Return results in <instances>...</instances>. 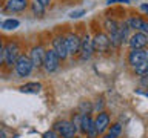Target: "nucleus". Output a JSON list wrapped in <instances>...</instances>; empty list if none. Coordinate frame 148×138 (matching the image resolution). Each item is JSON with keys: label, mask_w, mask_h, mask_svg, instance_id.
Returning a JSON list of instances; mask_svg holds the SVG:
<instances>
[{"label": "nucleus", "mask_w": 148, "mask_h": 138, "mask_svg": "<svg viewBox=\"0 0 148 138\" xmlns=\"http://www.w3.org/2000/svg\"><path fill=\"white\" fill-rule=\"evenodd\" d=\"M53 131L60 138H74L77 133V126L73 121H68V120H60V121L54 123Z\"/></svg>", "instance_id": "f257e3e1"}, {"label": "nucleus", "mask_w": 148, "mask_h": 138, "mask_svg": "<svg viewBox=\"0 0 148 138\" xmlns=\"http://www.w3.org/2000/svg\"><path fill=\"white\" fill-rule=\"evenodd\" d=\"M14 69H16V72H17L18 77H20V78H25V77H28V75L32 72L34 66H32L29 57H26V55L22 54L20 57L17 58L16 64H14Z\"/></svg>", "instance_id": "f03ea898"}, {"label": "nucleus", "mask_w": 148, "mask_h": 138, "mask_svg": "<svg viewBox=\"0 0 148 138\" xmlns=\"http://www.w3.org/2000/svg\"><path fill=\"white\" fill-rule=\"evenodd\" d=\"M3 49H5V63L11 68L12 64H16L17 58L22 55L20 54V46H18L17 41H9Z\"/></svg>", "instance_id": "7ed1b4c3"}, {"label": "nucleus", "mask_w": 148, "mask_h": 138, "mask_svg": "<svg viewBox=\"0 0 148 138\" xmlns=\"http://www.w3.org/2000/svg\"><path fill=\"white\" fill-rule=\"evenodd\" d=\"M60 66V58L57 57V54L54 52V49H48L45 54V60H43V68L45 71L51 74V72H56Z\"/></svg>", "instance_id": "20e7f679"}, {"label": "nucleus", "mask_w": 148, "mask_h": 138, "mask_svg": "<svg viewBox=\"0 0 148 138\" xmlns=\"http://www.w3.org/2000/svg\"><path fill=\"white\" fill-rule=\"evenodd\" d=\"M111 46V41H110V37L105 34V32H97L92 39V48L97 52H106Z\"/></svg>", "instance_id": "39448f33"}, {"label": "nucleus", "mask_w": 148, "mask_h": 138, "mask_svg": "<svg viewBox=\"0 0 148 138\" xmlns=\"http://www.w3.org/2000/svg\"><path fill=\"white\" fill-rule=\"evenodd\" d=\"M53 49L57 54V57L60 60H66L68 58V48H66V41H65V35H56L53 39Z\"/></svg>", "instance_id": "423d86ee"}, {"label": "nucleus", "mask_w": 148, "mask_h": 138, "mask_svg": "<svg viewBox=\"0 0 148 138\" xmlns=\"http://www.w3.org/2000/svg\"><path fill=\"white\" fill-rule=\"evenodd\" d=\"M45 54H46V51L43 49V46H40V45L32 46L31 51H29V60H31L32 66H34V68H40V66H43Z\"/></svg>", "instance_id": "0eeeda50"}, {"label": "nucleus", "mask_w": 148, "mask_h": 138, "mask_svg": "<svg viewBox=\"0 0 148 138\" xmlns=\"http://www.w3.org/2000/svg\"><path fill=\"white\" fill-rule=\"evenodd\" d=\"M128 45L131 49H143L148 46V35H145L143 32H134L130 37Z\"/></svg>", "instance_id": "6e6552de"}, {"label": "nucleus", "mask_w": 148, "mask_h": 138, "mask_svg": "<svg viewBox=\"0 0 148 138\" xmlns=\"http://www.w3.org/2000/svg\"><path fill=\"white\" fill-rule=\"evenodd\" d=\"M80 37L74 32H69L68 35H65V41H66V48H68V54L69 55H74V54H79L80 51Z\"/></svg>", "instance_id": "1a4fd4ad"}, {"label": "nucleus", "mask_w": 148, "mask_h": 138, "mask_svg": "<svg viewBox=\"0 0 148 138\" xmlns=\"http://www.w3.org/2000/svg\"><path fill=\"white\" fill-rule=\"evenodd\" d=\"M94 126H96L97 133H105L110 127V115L103 112V110H100L94 120Z\"/></svg>", "instance_id": "9d476101"}, {"label": "nucleus", "mask_w": 148, "mask_h": 138, "mask_svg": "<svg viewBox=\"0 0 148 138\" xmlns=\"http://www.w3.org/2000/svg\"><path fill=\"white\" fill-rule=\"evenodd\" d=\"M80 57L82 60H90L92 52H94V48H92V40L90 39V35H85L80 40Z\"/></svg>", "instance_id": "9b49d317"}, {"label": "nucleus", "mask_w": 148, "mask_h": 138, "mask_svg": "<svg viewBox=\"0 0 148 138\" xmlns=\"http://www.w3.org/2000/svg\"><path fill=\"white\" fill-rule=\"evenodd\" d=\"M79 129L83 132V133H90L91 131H96V126H94V120L90 114H80V121H79Z\"/></svg>", "instance_id": "f8f14e48"}, {"label": "nucleus", "mask_w": 148, "mask_h": 138, "mask_svg": "<svg viewBox=\"0 0 148 138\" xmlns=\"http://www.w3.org/2000/svg\"><path fill=\"white\" fill-rule=\"evenodd\" d=\"M143 60H147V55H145V49H131L128 54V63L131 66H137L139 63H142Z\"/></svg>", "instance_id": "ddd939ff"}, {"label": "nucleus", "mask_w": 148, "mask_h": 138, "mask_svg": "<svg viewBox=\"0 0 148 138\" xmlns=\"http://www.w3.org/2000/svg\"><path fill=\"white\" fill-rule=\"evenodd\" d=\"M28 0H8L6 2V11L9 12H20L28 8Z\"/></svg>", "instance_id": "4468645a"}, {"label": "nucleus", "mask_w": 148, "mask_h": 138, "mask_svg": "<svg viewBox=\"0 0 148 138\" xmlns=\"http://www.w3.org/2000/svg\"><path fill=\"white\" fill-rule=\"evenodd\" d=\"M42 89V85L40 83H26V85H22L20 86V92H25V94H39Z\"/></svg>", "instance_id": "2eb2a0df"}, {"label": "nucleus", "mask_w": 148, "mask_h": 138, "mask_svg": "<svg viewBox=\"0 0 148 138\" xmlns=\"http://www.w3.org/2000/svg\"><path fill=\"white\" fill-rule=\"evenodd\" d=\"M143 22H145V20H142L140 17H131V18H130V20L127 22V23H128L130 29H134L136 32H140V29H142V25H143Z\"/></svg>", "instance_id": "dca6fc26"}, {"label": "nucleus", "mask_w": 148, "mask_h": 138, "mask_svg": "<svg viewBox=\"0 0 148 138\" xmlns=\"http://www.w3.org/2000/svg\"><path fill=\"white\" fill-rule=\"evenodd\" d=\"M18 25H20V22H18L17 18H6V20L2 23V28L5 31H14L18 28Z\"/></svg>", "instance_id": "f3484780"}, {"label": "nucleus", "mask_w": 148, "mask_h": 138, "mask_svg": "<svg viewBox=\"0 0 148 138\" xmlns=\"http://www.w3.org/2000/svg\"><path fill=\"white\" fill-rule=\"evenodd\" d=\"M103 25H105V29L108 31V34H113V32H116L119 29V23L116 20H113V18H106Z\"/></svg>", "instance_id": "a211bd4d"}, {"label": "nucleus", "mask_w": 148, "mask_h": 138, "mask_svg": "<svg viewBox=\"0 0 148 138\" xmlns=\"http://www.w3.org/2000/svg\"><path fill=\"white\" fill-rule=\"evenodd\" d=\"M134 72L137 74V75H145L148 74V60H143L142 63H139L137 66H134Z\"/></svg>", "instance_id": "6ab92c4d"}, {"label": "nucleus", "mask_w": 148, "mask_h": 138, "mask_svg": "<svg viewBox=\"0 0 148 138\" xmlns=\"http://www.w3.org/2000/svg\"><path fill=\"white\" fill-rule=\"evenodd\" d=\"M108 133L111 137H114V138H119L120 133H122V124L116 123V124H113V126H110L108 127Z\"/></svg>", "instance_id": "aec40b11"}, {"label": "nucleus", "mask_w": 148, "mask_h": 138, "mask_svg": "<svg viewBox=\"0 0 148 138\" xmlns=\"http://www.w3.org/2000/svg\"><path fill=\"white\" fill-rule=\"evenodd\" d=\"M119 34L120 37H122V40H128V34H130V26H128V23L127 22H123V23H119Z\"/></svg>", "instance_id": "412c9836"}, {"label": "nucleus", "mask_w": 148, "mask_h": 138, "mask_svg": "<svg viewBox=\"0 0 148 138\" xmlns=\"http://www.w3.org/2000/svg\"><path fill=\"white\" fill-rule=\"evenodd\" d=\"M31 9H32V12H34V16H43L45 14V6L42 3L36 2V0L31 3Z\"/></svg>", "instance_id": "4be33fe9"}, {"label": "nucleus", "mask_w": 148, "mask_h": 138, "mask_svg": "<svg viewBox=\"0 0 148 138\" xmlns=\"http://www.w3.org/2000/svg\"><path fill=\"white\" fill-rule=\"evenodd\" d=\"M85 14H86L85 9H77V11H71L68 16L71 17V18H80L82 16H85Z\"/></svg>", "instance_id": "5701e85b"}, {"label": "nucleus", "mask_w": 148, "mask_h": 138, "mask_svg": "<svg viewBox=\"0 0 148 138\" xmlns=\"http://www.w3.org/2000/svg\"><path fill=\"white\" fill-rule=\"evenodd\" d=\"M42 138H60V137H59L54 131H46L43 135H42Z\"/></svg>", "instance_id": "b1692460"}, {"label": "nucleus", "mask_w": 148, "mask_h": 138, "mask_svg": "<svg viewBox=\"0 0 148 138\" xmlns=\"http://www.w3.org/2000/svg\"><path fill=\"white\" fill-rule=\"evenodd\" d=\"M140 85L143 87H148V74H145V75L140 77Z\"/></svg>", "instance_id": "393cba45"}, {"label": "nucleus", "mask_w": 148, "mask_h": 138, "mask_svg": "<svg viewBox=\"0 0 148 138\" xmlns=\"http://www.w3.org/2000/svg\"><path fill=\"white\" fill-rule=\"evenodd\" d=\"M140 32H143L145 35H148V22H143V25H142V29Z\"/></svg>", "instance_id": "a878e982"}, {"label": "nucleus", "mask_w": 148, "mask_h": 138, "mask_svg": "<svg viewBox=\"0 0 148 138\" xmlns=\"http://www.w3.org/2000/svg\"><path fill=\"white\" fill-rule=\"evenodd\" d=\"M36 2H39V3H42L43 6L46 8V6H49L51 5V0H36Z\"/></svg>", "instance_id": "bb28decb"}, {"label": "nucleus", "mask_w": 148, "mask_h": 138, "mask_svg": "<svg viewBox=\"0 0 148 138\" xmlns=\"http://www.w3.org/2000/svg\"><path fill=\"white\" fill-rule=\"evenodd\" d=\"M5 63V49H2L0 51V66Z\"/></svg>", "instance_id": "cd10ccee"}, {"label": "nucleus", "mask_w": 148, "mask_h": 138, "mask_svg": "<svg viewBox=\"0 0 148 138\" xmlns=\"http://www.w3.org/2000/svg\"><path fill=\"white\" fill-rule=\"evenodd\" d=\"M108 2V5L111 3H117V2H122V3H130V0H106Z\"/></svg>", "instance_id": "c85d7f7f"}, {"label": "nucleus", "mask_w": 148, "mask_h": 138, "mask_svg": "<svg viewBox=\"0 0 148 138\" xmlns=\"http://www.w3.org/2000/svg\"><path fill=\"white\" fill-rule=\"evenodd\" d=\"M140 9H142L145 14H148V3H142V5H140Z\"/></svg>", "instance_id": "c756f323"}, {"label": "nucleus", "mask_w": 148, "mask_h": 138, "mask_svg": "<svg viewBox=\"0 0 148 138\" xmlns=\"http://www.w3.org/2000/svg\"><path fill=\"white\" fill-rule=\"evenodd\" d=\"M0 138H6V133H5L3 131H0Z\"/></svg>", "instance_id": "7c9ffc66"}, {"label": "nucleus", "mask_w": 148, "mask_h": 138, "mask_svg": "<svg viewBox=\"0 0 148 138\" xmlns=\"http://www.w3.org/2000/svg\"><path fill=\"white\" fill-rule=\"evenodd\" d=\"M102 138H114V137H111L110 133H106V135H103V137H102Z\"/></svg>", "instance_id": "2f4dec72"}, {"label": "nucleus", "mask_w": 148, "mask_h": 138, "mask_svg": "<svg viewBox=\"0 0 148 138\" xmlns=\"http://www.w3.org/2000/svg\"><path fill=\"white\" fill-rule=\"evenodd\" d=\"M3 49V43H2V40H0V51Z\"/></svg>", "instance_id": "473e14b6"}, {"label": "nucleus", "mask_w": 148, "mask_h": 138, "mask_svg": "<svg viewBox=\"0 0 148 138\" xmlns=\"http://www.w3.org/2000/svg\"><path fill=\"white\" fill-rule=\"evenodd\" d=\"M145 55H147V60H148V49H145Z\"/></svg>", "instance_id": "72a5a7b5"}, {"label": "nucleus", "mask_w": 148, "mask_h": 138, "mask_svg": "<svg viewBox=\"0 0 148 138\" xmlns=\"http://www.w3.org/2000/svg\"><path fill=\"white\" fill-rule=\"evenodd\" d=\"M145 95H147V97H148V92H147V94H145Z\"/></svg>", "instance_id": "f704fd0d"}]
</instances>
